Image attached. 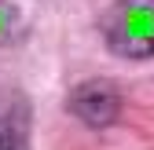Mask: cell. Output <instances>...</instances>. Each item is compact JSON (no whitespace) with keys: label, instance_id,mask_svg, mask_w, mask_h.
<instances>
[{"label":"cell","instance_id":"obj_4","mask_svg":"<svg viewBox=\"0 0 154 150\" xmlns=\"http://www.w3.org/2000/svg\"><path fill=\"white\" fill-rule=\"evenodd\" d=\"M18 26H22V18H18V8H11L8 0H0V44H8L18 37Z\"/></svg>","mask_w":154,"mask_h":150},{"label":"cell","instance_id":"obj_2","mask_svg":"<svg viewBox=\"0 0 154 150\" xmlns=\"http://www.w3.org/2000/svg\"><path fill=\"white\" fill-rule=\"evenodd\" d=\"M70 110L92 128H106L121 114V92L106 81H85L70 95Z\"/></svg>","mask_w":154,"mask_h":150},{"label":"cell","instance_id":"obj_1","mask_svg":"<svg viewBox=\"0 0 154 150\" xmlns=\"http://www.w3.org/2000/svg\"><path fill=\"white\" fill-rule=\"evenodd\" d=\"M103 37L121 59L154 55V0H118L103 18Z\"/></svg>","mask_w":154,"mask_h":150},{"label":"cell","instance_id":"obj_3","mask_svg":"<svg viewBox=\"0 0 154 150\" xmlns=\"http://www.w3.org/2000/svg\"><path fill=\"white\" fill-rule=\"evenodd\" d=\"M29 136V106L26 95L11 84H0V150H22Z\"/></svg>","mask_w":154,"mask_h":150}]
</instances>
